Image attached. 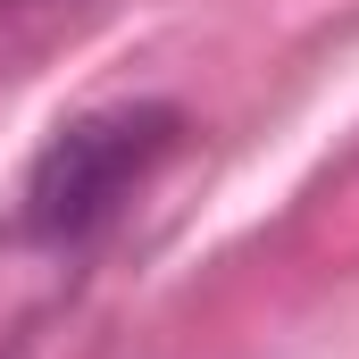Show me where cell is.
Segmentation results:
<instances>
[{
  "mask_svg": "<svg viewBox=\"0 0 359 359\" xmlns=\"http://www.w3.org/2000/svg\"><path fill=\"white\" fill-rule=\"evenodd\" d=\"M184 142V109L168 100H117V109H84L67 117L42 159L25 168V192H17V234L25 243H50V251H76L92 243L142 184L151 168Z\"/></svg>",
  "mask_w": 359,
  "mask_h": 359,
  "instance_id": "obj_1",
  "label": "cell"
}]
</instances>
